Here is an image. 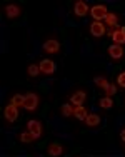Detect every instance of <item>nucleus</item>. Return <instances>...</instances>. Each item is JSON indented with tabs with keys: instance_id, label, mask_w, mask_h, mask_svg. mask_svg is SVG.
<instances>
[{
	"instance_id": "3",
	"label": "nucleus",
	"mask_w": 125,
	"mask_h": 157,
	"mask_svg": "<svg viewBox=\"0 0 125 157\" xmlns=\"http://www.w3.org/2000/svg\"><path fill=\"white\" fill-rule=\"evenodd\" d=\"M27 130L35 137V139H39V137L42 136V124H40L39 121H28L27 122Z\"/></svg>"
},
{
	"instance_id": "11",
	"label": "nucleus",
	"mask_w": 125,
	"mask_h": 157,
	"mask_svg": "<svg viewBox=\"0 0 125 157\" xmlns=\"http://www.w3.org/2000/svg\"><path fill=\"white\" fill-rule=\"evenodd\" d=\"M108 55L112 59H115V60L122 59L123 57V48H122V45H115V44H113V45L108 48Z\"/></svg>"
},
{
	"instance_id": "16",
	"label": "nucleus",
	"mask_w": 125,
	"mask_h": 157,
	"mask_svg": "<svg viewBox=\"0 0 125 157\" xmlns=\"http://www.w3.org/2000/svg\"><path fill=\"white\" fill-rule=\"evenodd\" d=\"M24 102H25V95H22V94H15L12 99H10V104L15 105V107H18V105L24 107Z\"/></svg>"
},
{
	"instance_id": "2",
	"label": "nucleus",
	"mask_w": 125,
	"mask_h": 157,
	"mask_svg": "<svg viewBox=\"0 0 125 157\" xmlns=\"http://www.w3.org/2000/svg\"><path fill=\"white\" fill-rule=\"evenodd\" d=\"M90 13H92V17L95 18V22H100L102 18H105L107 17V7L105 5H95V7H92L90 9Z\"/></svg>"
},
{
	"instance_id": "14",
	"label": "nucleus",
	"mask_w": 125,
	"mask_h": 157,
	"mask_svg": "<svg viewBox=\"0 0 125 157\" xmlns=\"http://www.w3.org/2000/svg\"><path fill=\"white\" fill-rule=\"evenodd\" d=\"M87 115H89V112H87V109H85L83 105L75 107V109H73V117H77L79 121H85Z\"/></svg>"
},
{
	"instance_id": "5",
	"label": "nucleus",
	"mask_w": 125,
	"mask_h": 157,
	"mask_svg": "<svg viewBox=\"0 0 125 157\" xmlns=\"http://www.w3.org/2000/svg\"><path fill=\"white\" fill-rule=\"evenodd\" d=\"M39 67H40V72L42 74H53L55 72V63L53 60H50V59H45V60H42L39 63Z\"/></svg>"
},
{
	"instance_id": "8",
	"label": "nucleus",
	"mask_w": 125,
	"mask_h": 157,
	"mask_svg": "<svg viewBox=\"0 0 125 157\" xmlns=\"http://www.w3.org/2000/svg\"><path fill=\"white\" fill-rule=\"evenodd\" d=\"M20 12H22V9L18 5H13V3H10V5L5 7V17L7 18H15V17L20 15Z\"/></svg>"
},
{
	"instance_id": "21",
	"label": "nucleus",
	"mask_w": 125,
	"mask_h": 157,
	"mask_svg": "<svg viewBox=\"0 0 125 157\" xmlns=\"http://www.w3.org/2000/svg\"><path fill=\"white\" fill-rule=\"evenodd\" d=\"M62 114H64L65 117H68V115L73 114V109H72L70 104H65V105H62Z\"/></svg>"
},
{
	"instance_id": "19",
	"label": "nucleus",
	"mask_w": 125,
	"mask_h": 157,
	"mask_svg": "<svg viewBox=\"0 0 125 157\" xmlns=\"http://www.w3.org/2000/svg\"><path fill=\"white\" fill-rule=\"evenodd\" d=\"M27 74H28L30 77H37V75L40 74V67H39V65H35V63H32V65H28Z\"/></svg>"
},
{
	"instance_id": "4",
	"label": "nucleus",
	"mask_w": 125,
	"mask_h": 157,
	"mask_svg": "<svg viewBox=\"0 0 125 157\" xmlns=\"http://www.w3.org/2000/svg\"><path fill=\"white\" fill-rule=\"evenodd\" d=\"M3 117H5L9 122L17 121V117H18V110H17V107H15V105H12V104H9V105H7L5 109H3Z\"/></svg>"
},
{
	"instance_id": "6",
	"label": "nucleus",
	"mask_w": 125,
	"mask_h": 157,
	"mask_svg": "<svg viewBox=\"0 0 125 157\" xmlns=\"http://www.w3.org/2000/svg\"><path fill=\"white\" fill-rule=\"evenodd\" d=\"M43 50H45L47 54H57V52L60 50V44H58L55 39H49L45 44H43Z\"/></svg>"
},
{
	"instance_id": "18",
	"label": "nucleus",
	"mask_w": 125,
	"mask_h": 157,
	"mask_svg": "<svg viewBox=\"0 0 125 157\" xmlns=\"http://www.w3.org/2000/svg\"><path fill=\"white\" fill-rule=\"evenodd\" d=\"M18 140H20V142H25V144H27V142H32V140H35V137L32 136V134L28 132V130H27V132H22L20 136H18Z\"/></svg>"
},
{
	"instance_id": "23",
	"label": "nucleus",
	"mask_w": 125,
	"mask_h": 157,
	"mask_svg": "<svg viewBox=\"0 0 125 157\" xmlns=\"http://www.w3.org/2000/svg\"><path fill=\"white\" fill-rule=\"evenodd\" d=\"M115 92H117V87L113 84H108L107 87H105V94H107V97H112Z\"/></svg>"
},
{
	"instance_id": "22",
	"label": "nucleus",
	"mask_w": 125,
	"mask_h": 157,
	"mask_svg": "<svg viewBox=\"0 0 125 157\" xmlns=\"http://www.w3.org/2000/svg\"><path fill=\"white\" fill-rule=\"evenodd\" d=\"M95 85H98V87H102V89H105V87H107V85H108V82L107 80H105V78L104 77H95Z\"/></svg>"
},
{
	"instance_id": "20",
	"label": "nucleus",
	"mask_w": 125,
	"mask_h": 157,
	"mask_svg": "<svg viewBox=\"0 0 125 157\" xmlns=\"http://www.w3.org/2000/svg\"><path fill=\"white\" fill-rule=\"evenodd\" d=\"M113 102H112V97H104L100 99V107L102 109H112Z\"/></svg>"
},
{
	"instance_id": "26",
	"label": "nucleus",
	"mask_w": 125,
	"mask_h": 157,
	"mask_svg": "<svg viewBox=\"0 0 125 157\" xmlns=\"http://www.w3.org/2000/svg\"><path fill=\"white\" fill-rule=\"evenodd\" d=\"M122 32H123V35H125V27H123V29H122Z\"/></svg>"
},
{
	"instance_id": "17",
	"label": "nucleus",
	"mask_w": 125,
	"mask_h": 157,
	"mask_svg": "<svg viewBox=\"0 0 125 157\" xmlns=\"http://www.w3.org/2000/svg\"><path fill=\"white\" fill-rule=\"evenodd\" d=\"M104 20L107 22V24L110 25V27H115V25H117V22H119V17H117L115 13H110V12H108V13H107V17H105Z\"/></svg>"
},
{
	"instance_id": "10",
	"label": "nucleus",
	"mask_w": 125,
	"mask_h": 157,
	"mask_svg": "<svg viewBox=\"0 0 125 157\" xmlns=\"http://www.w3.org/2000/svg\"><path fill=\"white\" fill-rule=\"evenodd\" d=\"M85 99H87V94H85L83 90H79V92H75V94L72 95L70 102L75 104V107H80L83 102H85Z\"/></svg>"
},
{
	"instance_id": "13",
	"label": "nucleus",
	"mask_w": 125,
	"mask_h": 157,
	"mask_svg": "<svg viewBox=\"0 0 125 157\" xmlns=\"http://www.w3.org/2000/svg\"><path fill=\"white\" fill-rule=\"evenodd\" d=\"M112 40L115 42V45H122V44H125V35H123L122 29H117V30L112 33Z\"/></svg>"
},
{
	"instance_id": "9",
	"label": "nucleus",
	"mask_w": 125,
	"mask_h": 157,
	"mask_svg": "<svg viewBox=\"0 0 125 157\" xmlns=\"http://www.w3.org/2000/svg\"><path fill=\"white\" fill-rule=\"evenodd\" d=\"M90 33L94 37H102L105 33V25L100 24V22H94V24L90 25Z\"/></svg>"
},
{
	"instance_id": "12",
	"label": "nucleus",
	"mask_w": 125,
	"mask_h": 157,
	"mask_svg": "<svg viewBox=\"0 0 125 157\" xmlns=\"http://www.w3.org/2000/svg\"><path fill=\"white\" fill-rule=\"evenodd\" d=\"M47 152H49V155H52V157H58V155L64 154V147L58 145V144H50L49 149H47Z\"/></svg>"
},
{
	"instance_id": "25",
	"label": "nucleus",
	"mask_w": 125,
	"mask_h": 157,
	"mask_svg": "<svg viewBox=\"0 0 125 157\" xmlns=\"http://www.w3.org/2000/svg\"><path fill=\"white\" fill-rule=\"evenodd\" d=\"M120 139H122V140L125 142V129L122 130V134H120Z\"/></svg>"
},
{
	"instance_id": "24",
	"label": "nucleus",
	"mask_w": 125,
	"mask_h": 157,
	"mask_svg": "<svg viewBox=\"0 0 125 157\" xmlns=\"http://www.w3.org/2000/svg\"><path fill=\"white\" fill-rule=\"evenodd\" d=\"M117 82H119L120 87H125V72L119 74V77H117Z\"/></svg>"
},
{
	"instance_id": "7",
	"label": "nucleus",
	"mask_w": 125,
	"mask_h": 157,
	"mask_svg": "<svg viewBox=\"0 0 125 157\" xmlns=\"http://www.w3.org/2000/svg\"><path fill=\"white\" fill-rule=\"evenodd\" d=\"M73 12H75L77 17H85L87 12H89V5H87L85 2H82V0H79V2H75V5H73Z\"/></svg>"
},
{
	"instance_id": "1",
	"label": "nucleus",
	"mask_w": 125,
	"mask_h": 157,
	"mask_svg": "<svg viewBox=\"0 0 125 157\" xmlns=\"http://www.w3.org/2000/svg\"><path fill=\"white\" fill-rule=\"evenodd\" d=\"M39 107V95L37 94H27L25 95V102H24V109L34 112Z\"/></svg>"
},
{
	"instance_id": "15",
	"label": "nucleus",
	"mask_w": 125,
	"mask_h": 157,
	"mask_svg": "<svg viewBox=\"0 0 125 157\" xmlns=\"http://www.w3.org/2000/svg\"><path fill=\"white\" fill-rule=\"evenodd\" d=\"M85 122H87V125H89V127H95V125L100 124V117H98L97 114H89V115H87V119H85Z\"/></svg>"
}]
</instances>
